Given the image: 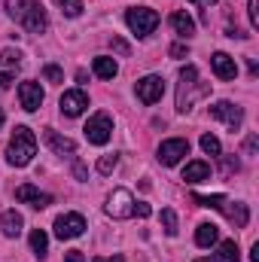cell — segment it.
I'll use <instances>...</instances> for the list:
<instances>
[{
    "label": "cell",
    "instance_id": "obj_1",
    "mask_svg": "<svg viewBox=\"0 0 259 262\" xmlns=\"http://www.w3.org/2000/svg\"><path fill=\"white\" fill-rule=\"evenodd\" d=\"M6 12L28 31V34H43L49 28V18L37 0H6Z\"/></svg>",
    "mask_w": 259,
    "mask_h": 262
},
{
    "label": "cell",
    "instance_id": "obj_2",
    "mask_svg": "<svg viewBox=\"0 0 259 262\" xmlns=\"http://www.w3.org/2000/svg\"><path fill=\"white\" fill-rule=\"evenodd\" d=\"M34 156H37V137H34V131L25 128V125H15V131H12V140H9V149H6L9 165L25 168Z\"/></svg>",
    "mask_w": 259,
    "mask_h": 262
},
{
    "label": "cell",
    "instance_id": "obj_3",
    "mask_svg": "<svg viewBox=\"0 0 259 262\" xmlns=\"http://www.w3.org/2000/svg\"><path fill=\"white\" fill-rule=\"evenodd\" d=\"M207 95V85L198 82V70L192 64H186L180 70V85H177V110L180 113H189L195 104V98Z\"/></svg>",
    "mask_w": 259,
    "mask_h": 262
},
{
    "label": "cell",
    "instance_id": "obj_4",
    "mask_svg": "<svg viewBox=\"0 0 259 262\" xmlns=\"http://www.w3.org/2000/svg\"><path fill=\"white\" fill-rule=\"evenodd\" d=\"M125 21H128L131 34H137V37H149V34L159 28V12L149 9V6H131L128 12H125Z\"/></svg>",
    "mask_w": 259,
    "mask_h": 262
},
{
    "label": "cell",
    "instance_id": "obj_5",
    "mask_svg": "<svg viewBox=\"0 0 259 262\" xmlns=\"http://www.w3.org/2000/svg\"><path fill=\"white\" fill-rule=\"evenodd\" d=\"M85 140L89 143H95V146H104L107 140H110V134H113V119H110V113H95L89 122H85Z\"/></svg>",
    "mask_w": 259,
    "mask_h": 262
},
{
    "label": "cell",
    "instance_id": "obj_6",
    "mask_svg": "<svg viewBox=\"0 0 259 262\" xmlns=\"http://www.w3.org/2000/svg\"><path fill=\"white\" fill-rule=\"evenodd\" d=\"M137 101L140 104H156V101H162V95H165V79L162 76H156V73H149V76H143V79H137Z\"/></svg>",
    "mask_w": 259,
    "mask_h": 262
},
{
    "label": "cell",
    "instance_id": "obj_7",
    "mask_svg": "<svg viewBox=\"0 0 259 262\" xmlns=\"http://www.w3.org/2000/svg\"><path fill=\"white\" fill-rule=\"evenodd\" d=\"M183 156H189V140H183V137L162 140V146H159V162H162V165L174 168V165H177Z\"/></svg>",
    "mask_w": 259,
    "mask_h": 262
},
{
    "label": "cell",
    "instance_id": "obj_8",
    "mask_svg": "<svg viewBox=\"0 0 259 262\" xmlns=\"http://www.w3.org/2000/svg\"><path fill=\"white\" fill-rule=\"evenodd\" d=\"M82 232H85V220H82V213H61V216L55 220V235H58L61 241L79 238Z\"/></svg>",
    "mask_w": 259,
    "mask_h": 262
},
{
    "label": "cell",
    "instance_id": "obj_9",
    "mask_svg": "<svg viewBox=\"0 0 259 262\" xmlns=\"http://www.w3.org/2000/svg\"><path fill=\"white\" fill-rule=\"evenodd\" d=\"M210 116H213V119H223L232 131H238L241 128V122H244V110L235 107L232 101H217V104L210 107Z\"/></svg>",
    "mask_w": 259,
    "mask_h": 262
},
{
    "label": "cell",
    "instance_id": "obj_10",
    "mask_svg": "<svg viewBox=\"0 0 259 262\" xmlns=\"http://www.w3.org/2000/svg\"><path fill=\"white\" fill-rule=\"evenodd\" d=\"M107 213L116 216V220H128V216H134V198H131L128 189H116L113 195L107 198Z\"/></svg>",
    "mask_w": 259,
    "mask_h": 262
},
{
    "label": "cell",
    "instance_id": "obj_11",
    "mask_svg": "<svg viewBox=\"0 0 259 262\" xmlns=\"http://www.w3.org/2000/svg\"><path fill=\"white\" fill-rule=\"evenodd\" d=\"M43 89H40V82H34V79H28V82H21L18 85V101H21V107L28 110V113H34V110H40V104H43Z\"/></svg>",
    "mask_w": 259,
    "mask_h": 262
},
{
    "label": "cell",
    "instance_id": "obj_12",
    "mask_svg": "<svg viewBox=\"0 0 259 262\" xmlns=\"http://www.w3.org/2000/svg\"><path fill=\"white\" fill-rule=\"evenodd\" d=\"M15 201H25V204L37 207V210H43V207H49V204H52V195L40 192V189H37V186H31V183H21V186L15 189Z\"/></svg>",
    "mask_w": 259,
    "mask_h": 262
},
{
    "label": "cell",
    "instance_id": "obj_13",
    "mask_svg": "<svg viewBox=\"0 0 259 262\" xmlns=\"http://www.w3.org/2000/svg\"><path fill=\"white\" fill-rule=\"evenodd\" d=\"M85 107H89V95H85V92L73 89V92H64V95H61V113H64V116H79Z\"/></svg>",
    "mask_w": 259,
    "mask_h": 262
},
{
    "label": "cell",
    "instance_id": "obj_14",
    "mask_svg": "<svg viewBox=\"0 0 259 262\" xmlns=\"http://www.w3.org/2000/svg\"><path fill=\"white\" fill-rule=\"evenodd\" d=\"M210 67H213V73H217L220 79H235V76H238V64H235V58L226 55V52H217V55L210 58Z\"/></svg>",
    "mask_w": 259,
    "mask_h": 262
},
{
    "label": "cell",
    "instance_id": "obj_15",
    "mask_svg": "<svg viewBox=\"0 0 259 262\" xmlns=\"http://www.w3.org/2000/svg\"><path fill=\"white\" fill-rule=\"evenodd\" d=\"M43 140H46V143H49V149H52V152H58V156H73V152H76V143H73V140H70V137H61V134H58V131H52V128H46L43 131Z\"/></svg>",
    "mask_w": 259,
    "mask_h": 262
},
{
    "label": "cell",
    "instance_id": "obj_16",
    "mask_svg": "<svg viewBox=\"0 0 259 262\" xmlns=\"http://www.w3.org/2000/svg\"><path fill=\"white\" fill-rule=\"evenodd\" d=\"M171 28H174V34L177 37H183V40H189L195 34V21L189 12H183V9H177V12H171Z\"/></svg>",
    "mask_w": 259,
    "mask_h": 262
},
{
    "label": "cell",
    "instance_id": "obj_17",
    "mask_svg": "<svg viewBox=\"0 0 259 262\" xmlns=\"http://www.w3.org/2000/svg\"><path fill=\"white\" fill-rule=\"evenodd\" d=\"M21 226H25V220H21V213H15V210H6V213L0 216V229H3L6 238H18V235H21Z\"/></svg>",
    "mask_w": 259,
    "mask_h": 262
},
{
    "label": "cell",
    "instance_id": "obj_18",
    "mask_svg": "<svg viewBox=\"0 0 259 262\" xmlns=\"http://www.w3.org/2000/svg\"><path fill=\"white\" fill-rule=\"evenodd\" d=\"M207 177H210V165L207 162H186V168H183V180L186 183H201Z\"/></svg>",
    "mask_w": 259,
    "mask_h": 262
},
{
    "label": "cell",
    "instance_id": "obj_19",
    "mask_svg": "<svg viewBox=\"0 0 259 262\" xmlns=\"http://www.w3.org/2000/svg\"><path fill=\"white\" fill-rule=\"evenodd\" d=\"M217 238H220V229L213 223H201L198 232H195V244L198 247H210V244H217Z\"/></svg>",
    "mask_w": 259,
    "mask_h": 262
},
{
    "label": "cell",
    "instance_id": "obj_20",
    "mask_svg": "<svg viewBox=\"0 0 259 262\" xmlns=\"http://www.w3.org/2000/svg\"><path fill=\"white\" fill-rule=\"evenodd\" d=\"M223 210L229 213V220H232L238 229H244L247 220H250V210H247V204H241V201H235V204H229V207H223Z\"/></svg>",
    "mask_w": 259,
    "mask_h": 262
},
{
    "label": "cell",
    "instance_id": "obj_21",
    "mask_svg": "<svg viewBox=\"0 0 259 262\" xmlns=\"http://www.w3.org/2000/svg\"><path fill=\"white\" fill-rule=\"evenodd\" d=\"M119 73V67L113 58H107V55H101V58H95V76H101V79H113Z\"/></svg>",
    "mask_w": 259,
    "mask_h": 262
},
{
    "label": "cell",
    "instance_id": "obj_22",
    "mask_svg": "<svg viewBox=\"0 0 259 262\" xmlns=\"http://www.w3.org/2000/svg\"><path fill=\"white\" fill-rule=\"evenodd\" d=\"M31 250H34L40 259L46 256V250H49V238H46L43 229H34V232H31Z\"/></svg>",
    "mask_w": 259,
    "mask_h": 262
},
{
    "label": "cell",
    "instance_id": "obj_23",
    "mask_svg": "<svg viewBox=\"0 0 259 262\" xmlns=\"http://www.w3.org/2000/svg\"><path fill=\"white\" fill-rule=\"evenodd\" d=\"M241 253H238V244L235 241H223L220 250H217V262H238Z\"/></svg>",
    "mask_w": 259,
    "mask_h": 262
},
{
    "label": "cell",
    "instance_id": "obj_24",
    "mask_svg": "<svg viewBox=\"0 0 259 262\" xmlns=\"http://www.w3.org/2000/svg\"><path fill=\"white\" fill-rule=\"evenodd\" d=\"M162 226H165V235H171V238L180 232V229H177V213H174L171 207H165V210H162Z\"/></svg>",
    "mask_w": 259,
    "mask_h": 262
},
{
    "label": "cell",
    "instance_id": "obj_25",
    "mask_svg": "<svg viewBox=\"0 0 259 262\" xmlns=\"http://www.w3.org/2000/svg\"><path fill=\"white\" fill-rule=\"evenodd\" d=\"M201 149L207 156H223V146H220V140L213 134H201Z\"/></svg>",
    "mask_w": 259,
    "mask_h": 262
},
{
    "label": "cell",
    "instance_id": "obj_26",
    "mask_svg": "<svg viewBox=\"0 0 259 262\" xmlns=\"http://www.w3.org/2000/svg\"><path fill=\"white\" fill-rule=\"evenodd\" d=\"M55 3H58V9L64 15H70V18H76L82 12V0H55Z\"/></svg>",
    "mask_w": 259,
    "mask_h": 262
},
{
    "label": "cell",
    "instance_id": "obj_27",
    "mask_svg": "<svg viewBox=\"0 0 259 262\" xmlns=\"http://www.w3.org/2000/svg\"><path fill=\"white\" fill-rule=\"evenodd\" d=\"M0 64L3 67H21V52L18 49H3L0 52Z\"/></svg>",
    "mask_w": 259,
    "mask_h": 262
},
{
    "label": "cell",
    "instance_id": "obj_28",
    "mask_svg": "<svg viewBox=\"0 0 259 262\" xmlns=\"http://www.w3.org/2000/svg\"><path fill=\"white\" fill-rule=\"evenodd\" d=\"M195 201L201 204V207H226V195H195Z\"/></svg>",
    "mask_w": 259,
    "mask_h": 262
},
{
    "label": "cell",
    "instance_id": "obj_29",
    "mask_svg": "<svg viewBox=\"0 0 259 262\" xmlns=\"http://www.w3.org/2000/svg\"><path fill=\"white\" fill-rule=\"evenodd\" d=\"M116 165H119V156H101V159H98V171H101V174L116 171Z\"/></svg>",
    "mask_w": 259,
    "mask_h": 262
},
{
    "label": "cell",
    "instance_id": "obj_30",
    "mask_svg": "<svg viewBox=\"0 0 259 262\" xmlns=\"http://www.w3.org/2000/svg\"><path fill=\"white\" fill-rule=\"evenodd\" d=\"M43 76H46L49 82H64V73H61V67L58 64H46L43 67Z\"/></svg>",
    "mask_w": 259,
    "mask_h": 262
},
{
    "label": "cell",
    "instance_id": "obj_31",
    "mask_svg": "<svg viewBox=\"0 0 259 262\" xmlns=\"http://www.w3.org/2000/svg\"><path fill=\"white\" fill-rule=\"evenodd\" d=\"M223 159V174L229 177V174H238V168H241V162L238 159H232V156H220Z\"/></svg>",
    "mask_w": 259,
    "mask_h": 262
},
{
    "label": "cell",
    "instance_id": "obj_32",
    "mask_svg": "<svg viewBox=\"0 0 259 262\" xmlns=\"http://www.w3.org/2000/svg\"><path fill=\"white\" fill-rule=\"evenodd\" d=\"M247 12H250V25L259 28V0H250L247 3Z\"/></svg>",
    "mask_w": 259,
    "mask_h": 262
},
{
    "label": "cell",
    "instance_id": "obj_33",
    "mask_svg": "<svg viewBox=\"0 0 259 262\" xmlns=\"http://www.w3.org/2000/svg\"><path fill=\"white\" fill-rule=\"evenodd\" d=\"M110 46H113V49H116L119 55H128V43H125V40H119V37H113V40H110Z\"/></svg>",
    "mask_w": 259,
    "mask_h": 262
},
{
    "label": "cell",
    "instance_id": "obj_34",
    "mask_svg": "<svg viewBox=\"0 0 259 262\" xmlns=\"http://www.w3.org/2000/svg\"><path fill=\"white\" fill-rule=\"evenodd\" d=\"M168 52H171V58H186V46H183V43H174Z\"/></svg>",
    "mask_w": 259,
    "mask_h": 262
},
{
    "label": "cell",
    "instance_id": "obj_35",
    "mask_svg": "<svg viewBox=\"0 0 259 262\" xmlns=\"http://www.w3.org/2000/svg\"><path fill=\"white\" fill-rule=\"evenodd\" d=\"M134 213H137V216H149V213H153V207H149V204H143V201H134Z\"/></svg>",
    "mask_w": 259,
    "mask_h": 262
},
{
    "label": "cell",
    "instance_id": "obj_36",
    "mask_svg": "<svg viewBox=\"0 0 259 262\" xmlns=\"http://www.w3.org/2000/svg\"><path fill=\"white\" fill-rule=\"evenodd\" d=\"M73 177H76V180H85V165H82V162L73 165Z\"/></svg>",
    "mask_w": 259,
    "mask_h": 262
},
{
    "label": "cell",
    "instance_id": "obj_37",
    "mask_svg": "<svg viewBox=\"0 0 259 262\" xmlns=\"http://www.w3.org/2000/svg\"><path fill=\"white\" fill-rule=\"evenodd\" d=\"M67 262H85V256L79 253V250H67V256H64Z\"/></svg>",
    "mask_w": 259,
    "mask_h": 262
},
{
    "label": "cell",
    "instance_id": "obj_38",
    "mask_svg": "<svg viewBox=\"0 0 259 262\" xmlns=\"http://www.w3.org/2000/svg\"><path fill=\"white\" fill-rule=\"evenodd\" d=\"M92 262H125L122 256H95Z\"/></svg>",
    "mask_w": 259,
    "mask_h": 262
},
{
    "label": "cell",
    "instance_id": "obj_39",
    "mask_svg": "<svg viewBox=\"0 0 259 262\" xmlns=\"http://www.w3.org/2000/svg\"><path fill=\"white\" fill-rule=\"evenodd\" d=\"M244 149H247V152H253V149H256V134H250V137H247V143H244Z\"/></svg>",
    "mask_w": 259,
    "mask_h": 262
},
{
    "label": "cell",
    "instance_id": "obj_40",
    "mask_svg": "<svg viewBox=\"0 0 259 262\" xmlns=\"http://www.w3.org/2000/svg\"><path fill=\"white\" fill-rule=\"evenodd\" d=\"M12 82V73H0V89H6Z\"/></svg>",
    "mask_w": 259,
    "mask_h": 262
},
{
    "label": "cell",
    "instance_id": "obj_41",
    "mask_svg": "<svg viewBox=\"0 0 259 262\" xmlns=\"http://www.w3.org/2000/svg\"><path fill=\"white\" fill-rule=\"evenodd\" d=\"M189 3H198V6H210V3H217V0H189Z\"/></svg>",
    "mask_w": 259,
    "mask_h": 262
},
{
    "label": "cell",
    "instance_id": "obj_42",
    "mask_svg": "<svg viewBox=\"0 0 259 262\" xmlns=\"http://www.w3.org/2000/svg\"><path fill=\"white\" fill-rule=\"evenodd\" d=\"M0 125H3V110H0Z\"/></svg>",
    "mask_w": 259,
    "mask_h": 262
},
{
    "label": "cell",
    "instance_id": "obj_43",
    "mask_svg": "<svg viewBox=\"0 0 259 262\" xmlns=\"http://www.w3.org/2000/svg\"><path fill=\"white\" fill-rule=\"evenodd\" d=\"M195 262H210V259H195Z\"/></svg>",
    "mask_w": 259,
    "mask_h": 262
}]
</instances>
